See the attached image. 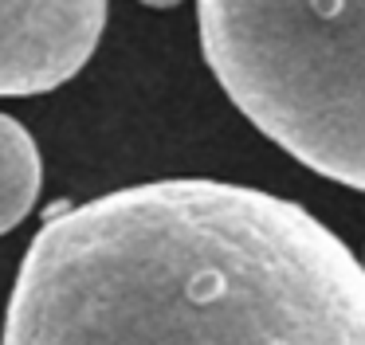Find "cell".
Segmentation results:
<instances>
[{
  "instance_id": "1",
  "label": "cell",
  "mask_w": 365,
  "mask_h": 345,
  "mask_svg": "<svg viewBox=\"0 0 365 345\" xmlns=\"http://www.w3.org/2000/svg\"><path fill=\"white\" fill-rule=\"evenodd\" d=\"M0 345H365V263L263 188L130 185L43 220Z\"/></svg>"
},
{
  "instance_id": "2",
  "label": "cell",
  "mask_w": 365,
  "mask_h": 345,
  "mask_svg": "<svg viewBox=\"0 0 365 345\" xmlns=\"http://www.w3.org/2000/svg\"><path fill=\"white\" fill-rule=\"evenodd\" d=\"M232 106L326 180L365 192V0H197Z\"/></svg>"
},
{
  "instance_id": "3",
  "label": "cell",
  "mask_w": 365,
  "mask_h": 345,
  "mask_svg": "<svg viewBox=\"0 0 365 345\" xmlns=\"http://www.w3.org/2000/svg\"><path fill=\"white\" fill-rule=\"evenodd\" d=\"M110 0H0V98L48 94L95 55Z\"/></svg>"
},
{
  "instance_id": "4",
  "label": "cell",
  "mask_w": 365,
  "mask_h": 345,
  "mask_svg": "<svg viewBox=\"0 0 365 345\" xmlns=\"http://www.w3.org/2000/svg\"><path fill=\"white\" fill-rule=\"evenodd\" d=\"M43 188V161L32 133L16 118L0 114V235L24 224Z\"/></svg>"
},
{
  "instance_id": "5",
  "label": "cell",
  "mask_w": 365,
  "mask_h": 345,
  "mask_svg": "<svg viewBox=\"0 0 365 345\" xmlns=\"http://www.w3.org/2000/svg\"><path fill=\"white\" fill-rule=\"evenodd\" d=\"M142 4H145V8H177L181 0H142Z\"/></svg>"
}]
</instances>
